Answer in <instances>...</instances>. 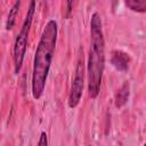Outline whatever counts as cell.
Segmentation results:
<instances>
[{"label": "cell", "mask_w": 146, "mask_h": 146, "mask_svg": "<svg viewBox=\"0 0 146 146\" xmlns=\"http://www.w3.org/2000/svg\"><path fill=\"white\" fill-rule=\"evenodd\" d=\"M73 5H74V0H66V15H67V17H70V15L72 13Z\"/></svg>", "instance_id": "cell-10"}, {"label": "cell", "mask_w": 146, "mask_h": 146, "mask_svg": "<svg viewBox=\"0 0 146 146\" xmlns=\"http://www.w3.org/2000/svg\"><path fill=\"white\" fill-rule=\"evenodd\" d=\"M129 96H130V84L129 82H124L115 92V96H114L115 107L121 108L122 106H124L129 100Z\"/></svg>", "instance_id": "cell-6"}, {"label": "cell", "mask_w": 146, "mask_h": 146, "mask_svg": "<svg viewBox=\"0 0 146 146\" xmlns=\"http://www.w3.org/2000/svg\"><path fill=\"white\" fill-rule=\"evenodd\" d=\"M124 2L125 6L135 13L144 14L146 11V0H124Z\"/></svg>", "instance_id": "cell-8"}, {"label": "cell", "mask_w": 146, "mask_h": 146, "mask_svg": "<svg viewBox=\"0 0 146 146\" xmlns=\"http://www.w3.org/2000/svg\"><path fill=\"white\" fill-rule=\"evenodd\" d=\"M105 68V39L102 19L98 13H94L90 19V50L87 64L88 94L96 99L100 92L103 73Z\"/></svg>", "instance_id": "cell-2"}, {"label": "cell", "mask_w": 146, "mask_h": 146, "mask_svg": "<svg viewBox=\"0 0 146 146\" xmlns=\"http://www.w3.org/2000/svg\"><path fill=\"white\" fill-rule=\"evenodd\" d=\"M130 56L122 50H113L111 55V64L120 72H127L129 68Z\"/></svg>", "instance_id": "cell-5"}, {"label": "cell", "mask_w": 146, "mask_h": 146, "mask_svg": "<svg viewBox=\"0 0 146 146\" xmlns=\"http://www.w3.org/2000/svg\"><path fill=\"white\" fill-rule=\"evenodd\" d=\"M58 35V25L55 19H49L44 25L36 50L32 70V96L40 99L43 95L51 62L54 58Z\"/></svg>", "instance_id": "cell-1"}, {"label": "cell", "mask_w": 146, "mask_h": 146, "mask_svg": "<svg viewBox=\"0 0 146 146\" xmlns=\"http://www.w3.org/2000/svg\"><path fill=\"white\" fill-rule=\"evenodd\" d=\"M83 86H84V63H83V55L81 54V49H80L74 71V76L72 80L70 95L67 99V104L70 108H75L79 105L83 94Z\"/></svg>", "instance_id": "cell-4"}, {"label": "cell", "mask_w": 146, "mask_h": 146, "mask_svg": "<svg viewBox=\"0 0 146 146\" xmlns=\"http://www.w3.org/2000/svg\"><path fill=\"white\" fill-rule=\"evenodd\" d=\"M19 7H21V1L16 0L15 3L11 6L9 14H8V17H7V22H6V30L7 31H9L14 27L15 22H16V17H17L18 11H19Z\"/></svg>", "instance_id": "cell-7"}, {"label": "cell", "mask_w": 146, "mask_h": 146, "mask_svg": "<svg viewBox=\"0 0 146 146\" xmlns=\"http://www.w3.org/2000/svg\"><path fill=\"white\" fill-rule=\"evenodd\" d=\"M35 13V0H30V5L27 8V13L25 15V18L23 21L22 27L16 36L15 43H14V72L15 74H18L21 72L23 60L25 57L26 48H27V40H29V34L33 21V16Z\"/></svg>", "instance_id": "cell-3"}, {"label": "cell", "mask_w": 146, "mask_h": 146, "mask_svg": "<svg viewBox=\"0 0 146 146\" xmlns=\"http://www.w3.org/2000/svg\"><path fill=\"white\" fill-rule=\"evenodd\" d=\"M19 1H22V0H19Z\"/></svg>", "instance_id": "cell-11"}, {"label": "cell", "mask_w": 146, "mask_h": 146, "mask_svg": "<svg viewBox=\"0 0 146 146\" xmlns=\"http://www.w3.org/2000/svg\"><path fill=\"white\" fill-rule=\"evenodd\" d=\"M38 145L39 146H47L48 145V139H47V133L44 131H42L40 133V139L38 141Z\"/></svg>", "instance_id": "cell-9"}]
</instances>
